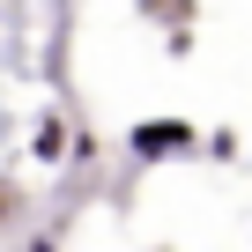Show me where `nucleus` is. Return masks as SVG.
<instances>
[{
    "instance_id": "f257e3e1",
    "label": "nucleus",
    "mask_w": 252,
    "mask_h": 252,
    "mask_svg": "<svg viewBox=\"0 0 252 252\" xmlns=\"http://www.w3.org/2000/svg\"><path fill=\"white\" fill-rule=\"evenodd\" d=\"M126 149H134V163H171V156H186L193 149V119H141L134 134H126Z\"/></svg>"
},
{
    "instance_id": "f03ea898",
    "label": "nucleus",
    "mask_w": 252,
    "mask_h": 252,
    "mask_svg": "<svg viewBox=\"0 0 252 252\" xmlns=\"http://www.w3.org/2000/svg\"><path fill=\"white\" fill-rule=\"evenodd\" d=\"M67 149H74V141H67V119L45 111V119H37V134H30V156H37V163H60Z\"/></svg>"
},
{
    "instance_id": "7ed1b4c3",
    "label": "nucleus",
    "mask_w": 252,
    "mask_h": 252,
    "mask_svg": "<svg viewBox=\"0 0 252 252\" xmlns=\"http://www.w3.org/2000/svg\"><path fill=\"white\" fill-rule=\"evenodd\" d=\"M23 252H60V245H52V237H30V245H23Z\"/></svg>"
},
{
    "instance_id": "20e7f679",
    "label": "nucleus",
    "mask_w": 252,
    "mask_h": 252,
    "mask_svg": "<svg viewBox=\"0 0 252 252\" xmlns=\"http://www.w3.org/2000/svg\"><path fill=\"white\" fill-rule=\"evenodd\" d=\"M8 208H15V193H8V186H0V222H8Z\"/></svg>"
}]
</instances>
